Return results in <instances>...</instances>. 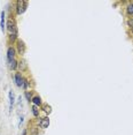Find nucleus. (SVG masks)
<instances>
[{
	"instance_id": "1",
	"label": "nucleus",
	"mask_w": 133,
	"mask_h": 135,
	"mask_svg": "<svg viewBox=\"0 0 133 135\" xmlns=\"http://www.w3.org/2000/svg\"><path fill=\"white\" fill-rule=\"evenodd\" d=\"M6 27L8 29L9 35H17V27H16V23H15V20L13 18H9L7 21V24Z\"/></svg>"
},
{
	"instance_id": "2",
	"label": "nucleus",
	"mask_w": 133,
	"mask_h": 135,
	"mask_svg": "<svg viewBox=\"0 0 133 135\" xmlns=\"http://www.w3.org/2000/svg\"><path fill=\"white\" fill-rule=\"evenodd\" d=\"M27 8H28V1L18 0L16 2V12H17V14H23Z\"/></svg>"
},
{
	"instance_id": "3",
	"label": "nucleus",
	"mask_w": 133,
	"mask_h": 135,
	"mask_svg": "<svg viewBox=\"0 0 133 135\" xmlns=\"http://www.w3.org/2000/svg\"><path fill=\"white\" fill-rule=\"evenodd\" d=\"M24 82H25V79L21 75V73H16L15 74V83H16V86L20 87V88L21 87L23 88L24 87Z\"/></svg>"
},
{
	"instance_id": "4",
	"label": "nucleus",
	"mask_w": 133,
	"mask_h": 135,
	"mask_svg": "<svg viewBox=\"0 0 133 135\" xmlns=\"http://www.w3.org/2000/svg\"><path fill=\"white\" fill-rule=\"evenodd\" d=\"M39 126H40V128H43V129L47 128V127L49 126V119H48V118H43V119H40Z\"/></svg>"
},
{
	"instance_id": "5",
	"label": "nucleus",
	"mask_w": 133,
	"mask_h": 135,
	"mask_svg": "<svg viewBox=\"0 0 133 135\" xmlns=\"http://www.w3.org/2000/svg\"><path fill=\"white\" fill-rule=\"evenodd\" d=\"M17 50L20 54H24L25 52V45L23 40H17Z\"/></svg>"
},
{
	"instance_id": "6",
	"label": "nucleus",
	"mask_w": 133,
	"mask_h": 135,
	"mask_svg": "<svg viewBox=\"0 0 133 135\" xmlns=\"http://www.w3.org/2000/svg\"><path fill=\"white\" fill-rule=\"evenodd\" d=\"M14 58H15V49L14 47H9L8 51H7V59H8V61H10Z\"/></svg>"
},
{
	"instance_id": "7",
	"label": "nucleus",
	"mask_w": 133,
	"mask_h": 135,
	"mask_svg": "<svg viewBox=\"0 0 133 135\" xmlns=\"http://www.w3.org/2000/svg\"><path fill=\"white\" fill-rule=\"evenodd\" d=\"M17 67L21 69V72H24L25 69L28 68V65H27V61L24 60V59H22V60H20L17 63Z\"/></svg>"
},
{
	"instance_id": "8",
	"label": "nucleus",
	"mask_w": 133,
	"mask_h": 135,
	"mask_svg": "<svg viewBox=\"0 0 133 135\" xmlns=\"http://www.w3.org/2000/svg\"><path fill=\"white\" fill-rule=\"evenodd\" d=\"M9 103H10V111H12L13 105H14V103H15V95H14V92H13L12 90L9 91Z\"/></svg>"
},
{
	"instance_id": "9",
	"label": "nucleus",
	"mask_w": 133,
	"mask_h": 135,
	"mask_svg": "<svg viewBox=\"0 0 133 135\" xmlns=\"http://www.w3.org/2000/svg\"><path fill=\"white\" fill-rule=\"evenodd\" d=\"M0 28L2 31H5V28H6V23H5V12L1 13V20H0Z\"/></svg>"
},
{
	"instance_id": "10",
	"label": "nucleus",
	"mask_w": 133,
	"mask_h": 135,
	"mask_svg": "<svg viewBox=\"0 0 133 135\" xmlns=\"http://www.w3.org/2000/svg\"><path fill=\"white\" fill-rule=\"evenodd\" d=\"M32 102H33V104H35L36 106H39V105H41V98L39 97V96H36L32 98Z\"/></svg>"
},
{
	"instance_id": "11",
	"label": "nucleus",
	"mask_w": 133,
	"mask_h": 135,
	"mask_svg": "<svg viewBox=\"0 0 133 135\" xmlns=\"http://www.w3.org/2000/svg\"><path fill=\"white\" fill-rule=\"evenodd\" d=\"M17 63H18L15 60V59L10 60V61H9V68H10V69H15V68L17 67Z\"/></svg>"
},
{
	"instance_id": "12",
	"label": "nucleus",
	"mask_w": 133,
	"mask_h": 135,
	"mask_svg": "<svg viewBox=\"0 0 133 135\" xmlns=\"http://www.w3.org/2000/svg\"><path fill=\"white\" fill-rule=\"evenodd\" d=\"M32 113H33V116H35V117H38V116H39V110H38V106H36V105L32 106Z\"/></svg>"
},
{
	"instance_id": "13",
	"label": "nucleus",
	"mask_w": 133,
	"mask_h": 135,
	"mask_svg": "<svg viewBox=\"0 0 133 135\" xmlns=\"http://www.w3.org/2000/svg\"><path fill=\"white\" fill-rule=\"evenodd\" d=\"M43 108H44V111L46 113H51V112H52V108H51L49 105H47V104H45L44 106H43Z\"/></svg>"
},
{
	"instance_id": "14",
	"label": "nucleus",
	"mask_w": 133,
	"mask_h": 135,
	"mask_svg": "<svg viewBox=\"0 0 133 135\" xmlns=\"http://www.w3.org/2000/svg\"><path fill=\"white\" fill-rule=\"evenodd\" d=\"M127 13H129L130 15H133V4H130V5L127 6Z\"/></svg>"
},
{
	"instance_id": "15",
	"label": "nucleus",
	"mask_w": 133,
	"mask_h": 135,
	"mask_svg": "<svg viewBox=\"0 0 133 135\" xmlns=\"http://www.w3.org/2000/svg\"><path fill=\"white\" fill-rule=\"evenodd\" d=\"M25 97L29 102H32V97H31V94L29 92V91H25Z\"/></svg>"
},
{
	"instance_id": "16",
	"label": "nucleus",
	"mask_w": 133,
	"mask_h": 135,
	"mask_svg": "<svg viewBox=\"0 0 133 135\" xmlns=\"http://www.w3.org/2000/svg\"><path fill=\"white\" fill-rule=\"evenodd\" d=\"M16 37H17V35H9V39H10L12 42H14V40L16 39Z\"/></svg>"
},
{
	"instance_id": "17",
	"label": "nucleus",
	"mask_w": 133,
	"mask_h": 135,
	"mask_svg": "<svg viewBox=\"0 0 133 135\" xmlns=\"http://www.w3.org/2000/svg\"><path fill=\"white\" fill-rule=\"evenodd\" d=\"M127 24L131 27V29H133V20H129L127 21Z\"/></svg>"
},
{
	"instance_id": "18",
	"label": "nucleus",
	"mask_w": 133,
	"mask_h": 135,
	"mask_svg": "<svg viewBox=\"0 0 133 135\" xmlns=\"http://www.w3.org/2000/svg\"><path fill=\"white\" fill-rule=\"evenodd\" d=\"M24 89H28L29 88V82H28V80H25V82H24V87H23Z\"/></svg>"
},
{
	"instance_id": "19",
	"label": "nucleus",
	"mask_w": 133,
	"mask_h": 135,
	"mask_svg": "<svg viewBox=\"0 0 133 135\" xmlns=\"http://www.w3.org/2000/svg\"><path fill=\"white\" fill-rule=\"evenodd\" d=\"M22 122H23V117H21V118H20V125H21Z\"/></svg>"
},
{
	"instance_id": "20",
	"label": "nucleus",
	"mask_w": 133,
	"mask_h": 135,
	"mask_svg": "<svg viewBox=\"0 0 133 135\" xmlns=\"http://www.w3.org/2000/svg\"><path fill=\"white\" fill-rule=\"evenodd\" d=\"M22 135H27V129H24V130H23V133H22Z\"/></svg>"
}]
</instances>
